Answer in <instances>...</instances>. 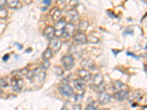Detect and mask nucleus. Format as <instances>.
I'll use <instances>...</instances> for the list:
<instances>
[{
    "mask_svg": "<svg viewBox=\"0 0 147 110\" xmlns=\"http://www.w3.org/2000/svg\"><path fill=\"white\" fill-rule=\"evenodd\" d=\"M74 40L76 44L82 45L87 42V36L84 32H78L76 35H74Z\"/></svg>",
    "mask_w": 147,
    "mask_h": 110,
    "instance_id": "nucleus-7",
    "label": "nucleus"
},
{
    "mask_svg": "<svg viewBox=\"0 0 147 110\" xmlns=\"http://www.w3.org/2000/svg\"><path fill=\"white\" fill-rule=\"evenodd\" d=\"M2 89L0 88V97L2 96Z\"/></svg>",
    "mask_w": 147,
    "mask_h": 110,
    "instance_id": "nucleus-36",
    "label": "nucleus"
},
{
    "mask_svg": "<svg viewBox=\"0 0 147 110\" xmlns=\"http://www.w3.org/2000/svg\"><path fill=\"white\" fill-rule=\"evenodd\" d=\"M92 81H93V85L96 87H99L103 84L104 77L102 73H96L93 77Z\"/></svg>",
    "mask_w": 147,
    "mask_h": 110,
    "instance_id": "nucleus-9",
    "label": "nucleus"
},
{
    "mask_svg": "<svg viewBox=\"0 0 147 110\" xmlns=\"http://www.w3.org/2000/svg\"><path fill=\"white\" fill-rule=\"evenodd\" d=\"M89 27V22L86 20H82L79 23V30L80 32H83L87 30Z\"/></svg>",
    "mask_w": 147,
    "mask_h": 110,
    "instance_id": "nucleus-18",
    "label": "nucleus"
},
{
    "mask_svg": "<svg viewBox=\"0 0 147 110\" xmlns=\"http://www.w3.org/2000/svg\"><path fill=\"white\" fill-rule=\"evenodd\" d=\"M77 75L80 77V78L85 82H88L91 78V74L86 69H81V70H77Z\"/></svg>",
    "mask_w": 147,
    "mask_h": 110,
    "instance_id": "nucleus-8",
    "label": "nucleus"
},
{
    "mask_svg": "<svg viewBox=\"0 0 147 110\" xmlns=\"http://www.w3.org/2000/svg\"><path fill=\"white\" fill-rule=\"evenodd\" d=\"M9 85L8 81L6 78H0V87H6Z\"/></svg>",
    "mask_w": 147,
    "mask_h": 110,
    "instance_id": "nucleus-23",
    "label": "nucleus"
},
{
    "mask_svg": "<svg viewBox=\"0 0 147 110\" xmlns=\"http://www.w3.org/2000/svg\"><path fill=\"white\" fill-rule=\"evenodd\" d=\"M60 93L66 97H71L74 95V90L68 84H62L59 87Z\"/></svg>",
    "mask_w": 147,
    "mask_h": 110,
    "instance_id": "nucleus-5",
    "label": "nucleus"
},
{
    "mask_svg": "<svg viewBox=\"0 0 147 110\" xmlns=\"http://www.w3.org/2000/svg\"><path fill=\"white\" fill-rule=\"evenodd\" d=\"M62 110H69V109H67L66 107H64L62 109Z\"/></svg>",
    "mask_w": 147,
    "mask_h": 110,
    "instance_id": "nucleus-37",
    "label": "nucleus"
},
{
    "mask_svg": "<svg viewBox=\"0 0 147 110\" xmlns=\"http://www.w3.org/2000/svg\"><path fill=\"white\" fill-rule=\"evenodd\" d=\"M129 95L128 91H127L126 90H121L115 93V95H114V97L115 99L118 101H123L127 98Z\"/></svg>",
    "mask_w": 147,
    "mask_h": 110,
    "instance_id": "nucleus-11",
    "label": "nucleus"
},
{
    "mask_svg": "<svg viewBox=\"0 0 147 110\" xmlns=\"http://www.w3.org/2000/svg\"><path fill=\"white\" fill-rule=\"evenodd\" d=\"M65 25H66V21H65L64 18L60 19L59 21L56 23L55 27H54V29H55V35H56V38L62 36Z\"/></svg>",
    "mask_w": 147,
    "mask_h": 110,
    "instance_id": "nucleus-1",
    "label": "nucleus"
},
{
    "mask_svg": "<svg viewBox=\"0 0 147 110\" xmlns=\"http://www.w3.org/2000/svg\"><path fill=\"white\" fill-rule=\"evenodd\" d=\"M43 3L46 4V5H50L51 1H49V0H44V2H43Z\"/></svg>",
    "mask_w": 147,
    "mask_h": 110,
    "instance_id": "nucleus-32",
    "label": "nucleus"
},
{
    "mask_svg": "<svg viewBox=\"0 0 147 110\" xmlns=\"http://www.w3.org/2000/svg\"><path fill=\"white\" fill-rule=\"evenodd\" d=\"M3 25L2 24H0V33H2V32H3Z\"/></svg>",
    "mask_w": 147,
    "mask_h": 110,
    "instance_id": "nucleus-33",
    "label": "nucleus"
},
{
    "mask_svg": "<svg viewBox=\"0 0 147 110\" xmlns=\"http://www.w3.org/2000/svg\"><path fill=\"white\" fill-rule=\"evenodd\" d=\"M85 110H96V107L94 105H93V104H89V105L85 109Z\"/></svg>",
    "mask_w": 147,
    "mask_h": 110,
    "instance_id": "nucleus-27",
    "label": "nucleus"
},
{
    "mask_svg": "<svg viewBox=\"0 0 147 110\" xmlns=\"http://www.w3.org/2000/svg\"><path fill=\"white\" fill-rule=\"evenodd\" d=\"M6 2H7V1H5V0H3V1H2V0H0V10L2 9V7L5 6V5L6 4Z\"/></svg>",
    "mask_w": 147,
    "mask_h": 110,
    "instance_id": "nucleus-29",
    "label": "nucleus"
},
{
    "mask_svg": "<svg viewBox=\"0 0 147 110\" xmlns=\"http://www.w3.org/2000/svg\"><path fill=\"white\" fill-rule=\"evenodd\" d=\"M102 110H109V109H102Z\"/></svg>",
    "mask_w": 147,
    "mask_h": 110,
    "instance_id": "nucleus-39",
    "label": "nucleus"
},
{
    "mask_svg": "<svg viewBox=\"0 0 147 110\" xmlns=\"http://www.w3.org/2000/svg\"><path fill=\"white\" fill-rule=\"evenodd\" d=\"M72 109L73 110H82V107H81V105H80V104H75V105L73 106V107H72Z\"/></svg>",
    "mask_w": 147,
    "mask_h": 110,
    "instance_id": "nucleus-28",
    "label": "nucleus"
},
{
    "mask_svg": "<svg viewBox=\"0 0 147 110\" xmlns=\"http://www.w3.org/2000/svg\"><path fill=\"white\" fill-rule=\"evenodd\" d=\"M82 65L85 68H89V69H93L95 66V63L92 60H90V59H87V60H85L82 62Z\"/></svg>",
    "mask_w": 147,
    "mask_h": 110,
    "instance_id": "nucleus-21",
    "label": "nucleus"
},
{
    "mask_svg": "<svg viewBox=\"0 0 147 110\" xmlns=\"http://www.w3.org/2000/svg\"><path fill=\"white\" fill-rule=\"evenodd\" d=\"M112 51H113V52H114V53H115V55H116V53H119V52H121V51H116V50H113V49Z\"/></svg>",
    "mask_w": 147,
    "mask_h": 110,
    "instance_id": "nucleus-34",
    "label": "nucleus"
},
{
    "mask_svg": "<svg viewBox=\"0 0 147 110\" xmlns=\"http://www.w3.org/2000/svg\"><path fill=\"white\" fill-rule=\"evenodd\" d=\"M52 19L55 21L57 22L61 19V16H62V11L58 8H55L54 11L52 12Z\"/></svg>",
    "mask_w": 147,
    "mask_h": 110,
    "instance_id": "nucleus-15",
    "label": "nucleus"
},
{
    "mask_svg": "<svg viewBox=\"0 0 147 110\" xmlns=\"http://www.w3.org/2000/svg\"><path fill=\"white\" fill-rule=\"evenodd\" d=\"M74 85L75 88L78 91H84L85 85L82 81L80 80V79H75V80L74 81Z\"/></svg>",
    "mask_w": 147,
    "mask_h": 110,
    "instance_id": "nucleus-17",
    "label": "nucleus"
},
{
    "mask_svg": "<svg viewBox=\"0 0 147 110\" xmlns=\"http://www.w3.org/2000/svg\"><path fill=\"white\" fill-rule=\"evenodd\" d=\"M7 15V11L5 9H1L0 10V18H5Z\"/></svg>",
    "mask_w": 147,
    "mask_h": 110,
    "instance_id": "nucleus-25",
    "label": "nucleus"
},
{
    "mask_svg": "<svg viewBox=\"0 0 147 110\" xmlns=\"http://www.w3.org/2000/svg\"><path fill=\"white\" fill-rule=\"evenodd\" d=\"M11 85L13 86L14 91H21L24 86V82L22 80V78H18V76H16L13 78H11Z\"/></svg>",
    "mask_w": 147,
    "mask_h": 110,
    "instance_id": "nucleus-4",
    "label": "nucleus"
},
{
    "mask_svg": "<svg viewBox=\"0 0 147 110\" xmlns=\"http://www.w3.org/2000/svg\"><path fill=\"white\" fill-rule=\"evenodd\" d=\"M38 69L35 68L34 70L27 72V75H26L27 79H29V80H32V79H34L38 76Z\"/></svg>",
    "mask_w": 147,
    "mask_h": 110,
    "instance_id": "nucleus-20",
    "label": "nucleus"
},
{
    "mask_svg": "<svg viewBox=\"0 0 147 110\" xmlns=\"http://www.w3.org/2000/svg\"><path fill=\"white\" fill-rule=\"evenodd\" d=\"M127 54L129 55V56H132V57H133L134 58H136V59L138 58V57L137 56H136V55L134 54L133 53H130V52H127Z\"/></svg>",
    "mask_w": 147,
    "mask_h": 110,
    "instance_id": "nucleus-31",
    "label": "nucleus"
},
{
    "mask_svg": "<svg viewBox=\"0 0 147 110\" xmlns=\"http://www.w3.org/2000/svg\"><path fill=\"white\" fill-rule=\"evenodd\" d=\"M52 57V52L51 51V49L49 48H47L44 52H43V54H42V58L44 61H49V59H51Z\"/></svg>",
    "mask_w": 147,
    "mask_h": 110,
    "instance_id": "nucleus-19",
    "label": "nucleus"
},
{
    "mask_svg": "<svg viewBox=\"0 0 147 110\" xmlns=\"http://www.w3.org/2000/svg\"><path fill=\"white\" fill-rule=\"evenodd\" d=\"M97 35H99V34H97L95 32H93L91 33H90L88 36H87V42H88V43L92 44H97V43H99V37L97 36Z\"/></svg>",
    "mask_w": 147,
    "mask_h": 110,
    "instance_id": "nucleus-13",
    "label": "nucleus"
},
{
    "mask_svg": "<svg viewBox=\"0 0 147 110\" xmlns=\"http://www.w3.org/2000/svg\"><path fill=\"white\" fill-rule=\"evenodd\" d=\"M66 16L70 20H77L79 18L78 11L76 9H71L66 13Z\"/></svg>",
    "mask_w": 147,
    "mask_h": 110,
    "instance_id": "nucleus-14",
    "label": "nucleus"
},
{
    "mask_svg": "<svg viewBox=\"0 0 147 110\" xmlns=\"http://www.w3.org/2000/svg\"><path fill=\"white\" fill-rule=\"evenodd\" d=\"M61 62L66 70H71L74 65V60L71 55H65L61 59Z\"/></svg>",
    "mask_w": 147,
    "mask_h": 110,
    "instance_id": "nucleus-3",
    "label": "nucleus"
},
{
    "mask_svg": "<svg viewBox=\"0 0 147 110\" xmlns=\"http://www.w3.org/2000/svg\"><path fill=\"white\" fill-rule=\"evenodd\" d=\"M110 94H108L107 93H105V92H101L100 94H99V97H98V101L100 103L102 104H105V103H108L110 100Z\"/></svg>",
    "mask_w": 147,
    "mask_h": 110,
    "instance_id": "nucleus-10",
    "label": "nucleus"
},
{
    "mask_svg": "<svg viewBox=\"0 0 147 110\" xmlns=\"http://www.w3.org/2000/svg\"><path fill=\"white\" fill-rule=\"evenodd\" d=\"M74 30H75V27H74V24L72 23H68L65 25V29H64L63 33V35L65 38H70V37L73 36L74 33Z\"/></svg>",
    "mask_w": 147,
    "mask_h": 110,
    "instance_id": "nucleus-6",
    "label": "nucleus"
},
{
    "mask_svg": "<svg viewBox=\"0 0 147 110\" xmlns=\"http://www.w3.org/2000/svg\"><path fill=\"white\" fill-rule=\"evenodd\" d=\"M31 50H32V49H31V48H29V49H28V50H27V51H26V52H31Z\"/></svg>",
    "mask_w": 147,
    "mask_h": 110,
    "instance_id": "nucleus-38",
    "label": "nucleus"
},
{
    "mask_svg": "<svg viewBox=\"0 0 147 110\" xmlns=\"http://www.w3.org/2000/svg\"><path fill=\"white\" fill-rule=\"evenodd\" d=\"M44 35L48 39H52L55 37V29L52 26H48L44 30Z\"/></svg>",
    "mask_w": 147,
    "mask_h": 110,
    "instance_id": "nucleus-12",
    "label": "nucleus"
},
{
    "mask_svg": "<svg viewBox=\"0 0 147 110\" xmlns=\"http://www.w3.org/2000/svg\"><path fill=\"white\" fill-rule=\"evenodd\" d=\"M122 86H123V83H122L121 81L116 80L113 82V91L115 92V93H116V92L121 90Z\"/></svg>",
    "mask_w": 147,
    "mask_h": 110,
    "instance_id": "nucleus-22",
    "label": "nucleus"
},
{
    "mask_svg": "<svg viewBox=\"0 0 147 110\" xmlns=\"http://www.w3.org/2000/svg\"><path fill=\"white\" fill-rule=\"evenodd\" d=\"M9 58H10V55H9V54H5V56H4V57H2V60H3L4 61H7V60H9Z\"/></svg>",
    "mask_w": 147,
    "mask_h": 110,
    "instance_id": "nucleus-30",
    "label": "nucleus"
},
{
    "mask_svg": "<svg viewBox=\"0 0 147 110\" xmlns=\"http://www.w3.org/2000/svg\"><path fill=\"white\" fill-rule=\"evenodd\" d=\"M61 46H62V41L60 40V39L59 38H53L50 40L49 48L51 49L52 54H55L60 50Z\"/></svg>",
    "mask_w": 147,
    "mask_h": 110,
    "instance_id": "nucleus-2",
    "label": "nucleus"
},
{
    "mask_svg": "<svg viewBox=\"0 0 147 110\" xmlns=\"http://www.w3.org/2000/svg\"><path fill=\"white\" fill-rule=\"evenodd\" d=\"M6 4L11 9H17L19 7H21V2L19 1H18V0H10V1H7Z\"/></svg>",
    "mask_w": 147,
    "mask_h": 110,
    "instance_id": "nucleus-16",
    "label": "nucleus"
},
{
    "mask_svg": "<svg viewBox=\"0 0 147 110\" xmlns=\"http://www.w3.org/2000/svg\"><path fill=\"white\" fill-rule=\"evenodd\" d=\"M53 70L54 72H55V74L57 76H61L63 73V70L60 68V67H54Z\"/></svg>",
    "mask_w": 147,
    "mask_h": 110,
    "instance_id": "nucleus-24",
    "label": "nucleus"
},
{
    "mask_svg": "<svg viewBox=\"0 0 147 110\" xmlns=\"http://www.w3.org/2000/svg\"><path fill=\"white\" fill-rule=\"evenodd\" d=\"M16 45H17V46H19V48H18L19 49H22V46H20L18 44H16Z\"/></svg>",
    "mask_w": 147,
    "mask_h": 110,
    "instance_id": "nucleus-35",
    "label": "nucleus"
},
{
    "mask_svg": "<svg viewBox=\"0 0 147 110\" xmlns=\"http://www.w3.org/2000/svg\"><path fill=\"white\" fill-rule=\"evenodd\" d=\"M49 65H50V63H49V61H44V62L41 64V68L44 70H46V69H47L49 67Z\"/></svg>",
    "mask_w": 147,
    "mask_h": 110,
    "instance_id": "nucleus-26",
    "label": "nucleus"
}]
</instances>
